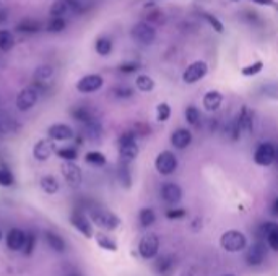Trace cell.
I'll use <instances>...</instances> for the list:
<instances>
[{"label":"cell","mask_w":278,"mask_h":276,"mask_svg":"<svg viewBox=\"0 0 278 276\" xmlns=\"http://www.w3.org/2000/svg\"><path fill=\"white\" fill-rule=\"evenodd\" d=\"M39 187H41V190L44 193H47V195H55L59 192V188H61V184H59V180L54 177V176H50V174H47V176H42L41 180H39Z\"/></svg>","instance_id":"obj_27"},{"label":"cell","mask_w":278,"mask_h":276,"mask_svg":"<svg viewBox=\"0 0 278 276\" xmlns=\"http://www.w3.org/2000/svg\"><path fill=\"white\" fill-rule=\"evenodd\" d=\"M138 221H140L142 228H148L156 221V215L151 208H142L140 212H138Z\"/></svg>","instance_id":"obj_32"},{"label":"cell","mask_w":278,"mask_h":276,"mask_svg":"<svg viewBox=\"0 0 278 276\" xmlns=\"http://www.w3.org/2000/svg\"><path fill=\"white\" fill-rule=\"evenodd\" d=\"M15 46V36L10 30H0V52H10Z\"/></svg>","instance_id":"obj_29"},{"label":"cell","mask_w":278,"mask_h":276,"mask_svg":"<svg viewBox=\"0 0 278 276\" xmlns=\"http://www.w3.org/2000/svg\"><path fill=\"white\" fill-rule=\"evenodd\" d=\"M94 237H96V244L101 247V249L109 250V252H116V250H117V244H116L109 236H106V234H102V232H99V234H96Z\"/></svg>","instance_id":"obj_38"},{"label":"cell","mask_w":278,"mask_h":276,"mask_svg":"<svg viewBox=\"0 0 278 276\" xmlns=\"http://www.w3.org/2000/svg\"><path fill=\"white\" fill-rule=\"evenodd\" d=\"M276 159V151L272 143H260L254 153V161L259 166H270Z\"/></svg>","instance_id":"obj_11"},{"label":"cell","mask_w":278,"mask_h":276,"mask_svg":"<svg viewBox=\"0 0 278 276\" xmlns=\"http://www.w3.org/2000/svg\"><path fill=\"white\" fill-rule=\"evenodd\" d=\"M170 117H171V107H170V104H166V103L158 104L156 106V119H158V122H166Z\"/></svg>","instance_id":"obj_43"},{"label":"cell","mask_w":278,"mask_h":276,"mask_svg":"<svg viewBox=\"0 0 278 276\" xmlns=\"http://www.w3.org/2000/svg\"><path fill=\"white\" fill-rule=\"evenodd\" d=\"M38 99H39V91L33 88V86H28V88H23L17 94L15 104H17V109L20 112H28L36 106Z\"/></svg>","instance_id":"obj_5"},{"label":"cell","mask_w":278,"mask_h":276,"mask_svg":"<svg viewBox=\"0 0 278 276\" xmlns=\"http://www.w3.org/2000/svg\"><path fill=\"white\" fill-rule=\"evenodd\" d=\"M47 135L52 142H69L75 136V132L67 123H52L47 128Z\"/></svg>","instance_id":"obj_15"},{"label":"cell","mask_w":278,"mask_h":276,"mask_svg":"<svg viewBox=\"0 0 278 276\" xmlns=\"http://www.w3.org/2000/svg\"><path fill=\"white\" fill-rule=\"evenodd\" d=\"M203 17H205V20L208 21V25L213 28V30L216 31V33H223L225 31V26H223V23L219 21L215 15H211V13H203Z\"/></svg>","instance_id":"obj_44"},{"label":"cell","mask_w":278,"mask_h":276,"mask_svg":"<svg viewBox=\"0 0 278 276\" xmlns=\"http://www.w3.org/2000/svg\"><path fill=\"white\" fill-rule=\"evenodd\" d=\"M262 91L265 96L272 98V99H278V83H267L262 86Z\"/></svg>","instance_id":"obj_46"},{"label":"cell","mask_w":278,"mask_h":276,"mask_svg":"<svg viewBox=\"0 0 278 276\" xmlns=\"http://www.w3.org/2000/svg\"><path fill=\"white\" fill-rule=\"evenodd\" d=\"M61 171H62V176L67 182L73 187H77L82 184L83 180V172L80 169V166L77 163H70V161H64L61 166Z\"/></svg>","instance_id":"obj_13"},{"label":"cell","mask_w":278,"mask_h":276,"mask_svg":"<svg viewBox=\"0 0 278 276\" xmlns=\"http://www.w3.org/2000/svg\"><path fill=\"white\" fill-rule=\"evenodd\" d=\"M94 49L101 57H107L113 52V41L107 38V36H99L94 42Z\"/></svg>","instance_id":"obj_30"},{"label":"cell","mask_w":278,"mask_h":276,"mask_svg":"<svg viewBox=\"0 0 278 276\" xmlns=\"http://www.w3.org/2000/svg\"><path fill=\"white\" fill-rule=\"evenodd\" d=\"M207 72H208V65L205 63L203 60L192 62L184 70V74H182V82L187 83V85L197 83L199 80H202L205 75H207Z\"/></svg>","instance_id":"obj_8"},{"label":"cell","mask_w":278,"mask_h":276,"mask_svg":"<svg viewBox=\"0 0 278 276\" xmlns=\"http://www.w3.org/2000/svg\"><path fill=\"white\" fill-rule=\"evenodd\" d=\"M223 103V96L219 91H208L207 94L203 96V107L207 109V111L213 112L216 109H219Z\"/></svg>","instance_id":"obj_26"},{"label":"cell","mask_w":278,"mask_h":276,"mask_svg":"<svg viewBox=\"0 0 278 276\" xmlns=\"http://www.w3.org/2000/svg\"><path fill=\"white\" fill-rule=\"evenodd\" d=\"M85 161L91 166H96V168H101V166H104L107 163L106 156L101 153V151H88L85 155Z\"/></svg>","instance_id":"obj_35"},{"label":"cell","mask_w":278,"mask_h":276,"mask_svg":"<svg viewBox=\"0 0 278 276\" xmlns=\"http://www.w3.org/2000/svg\"><path fill=\"white\" fill-rule=\"evenodd\" d=\"M7 20V10L4 9V5L0 4V23H5Z\"/></svg>","instance_id":"obj_50"},{"label":"cell","mask_w":278,"mask_h":276,"mask_svg":"<svg viewBox=\"0 0 278 276\" xmlns=\"http://www.w3.org/2000/svg\"><path fill=\"white\" fill-rule=\"evenodd\" d=\"M42 30V26L38 20H21L20 23L15 26V31L21 34H36L38 31Z\"/></svg>","instance_id":"obj_25"},{"label":"cell","mask_w":278,"mask_h":276,"mask_svg":"<svg viewBox=\"0 0 278 276\" xmlns=\"http://www.w3.org/2000/svg\"><path fill=\"white\" fill-rule=\"evenodd\" d=\"M0 241H2V229H0Z\"/></svg>","instance_id":"obj_53"},{"label":"cell","mask_w":278,"mask_h":276,"mask_svg":"<svg viewBox=\"0 0 278 276\" xmlns=\"http://www.w3.org/2000/svg\"><path fill=\"white\" fill-rule=\"evenodd\" d=\"M251 2L257 4V5H263V7H276L275 0H251Z\"/></svg>","instance_id":"obj_49"},{"label":"cell","mask_w":278,"mask_h":276,"mask_svg":"<svg viewBox=\"0 0 278 276\" xmlns=\"http://www.w3.org/2000/svg\"><path fill=\"white\" fill-rule=\"evenodd\" d=\"M54 151H55L54 142L50 138H41L33 147V158L36 161H47Z\"/></svg>","instance_id":"obj_14"},{"label":"cell","mask_w":278,"mask_h":276,"mask_svg":"<svg viewBox=\"0 0 278 276\" xmlns=\"http://www.w3.org/2000/svg\"><path fill=\"white\" fill-rule=\"evenodd\" d=\"M190 142H192V133H190V130L187 128H178V130H174L171 135V145L178 150L187 148Z\"/></svg>","instance_id":"obj_20"},{"label":"cell","mask_w":278,"mask_h":276,"mask_svg":"<svg viewBox=\"0 0 278 276\" xmlns=\"http://www.w3.org/2000/svg\"><path fill=\"white\" fill-rule=\"evenodd\" d=\"M265 257H267V247H265V242H262V241L254 242L246 252V261H247V265H251V266L262 265V261L265 260Z\"/></svg>","instance_id":"obj_12"},{"label":"cell","mask_w":278,"mask_h":276,"mask_svg":"<svg viewBox=\"0 0 278 276\" xmlns=\"http://www.w3.org/2000/svg\"><path fill=\"white\" fill-rule=\"evenodd\" d=\"M273 210H275V213H278V200L275 201V205H273Z\"/></svg>","instance_id":"obj_52"},{"label":"cell","mask_w":278,"mask_h":276,"mask_svg":"<svg viewBox=\"0 0 278 276\" xmlns=\"http://www.w3.org/2000/svg\"><path fill=\"white\" fill-rule=\"evenodd\" d=\"M236 123L241 130H244L247 133H251L254 130V114L251 112V109L247 106H243V109H241V112L238 114Z\"/></svg>","instance_id":"obj_22"},{"label":"cell","mask_w":278,"mask_h":276,"mask_svg":"<svg viewBox=\"0 0 278 276\" xmlns=\"http://www.w3.org/2000/svg\"><path fill=\"white\" fill-rule=\"evenodd\" d=\"M262 70H263V62L257 60V62H254L251 65H246V67L241 68V74H243L244 77H255L257 74H260Z\"/></svg>","instance_id":"obj_40"},{"label":"cell","mask_w":278,"mask_h":276,"mask_svg":"<svg viewBox=\"0 0 278 276\" xmlns=\"http://www.w3.org/2000/svg\"><path fill=\"white\" fill-rule=\"evenodd\" d=\"M25 237H26V231H21L20 228L10 229L5 236L7 249L12 252H20L25 245Z\"/></svg>","instance_id":"obj_16"},{"label":"cell","mask_w":278,"mask_h":276,"mask_svg":"<svg viewBox=\"0 0 278 276\" xmlns=\"http://www.w3.org/2000/svg\"><path fill=\"white\" fill-rule=\"evenodd\" d=\"M233 2H236V0H233Z\"/></svg>","instance_id":"obj_55"},{"label":"cell","mask_w":278,"mask_h":276,"mask_svg":"<svg viewBox=\"0 0 278 276\" xmlns=\"http://www.w3.org/2000/svg\"><path fill=\"white\" fill-rule=\"evenodd\" d=\"M70 10H78V4L75 0H55L50 5L49 15L50 18H64Z\"/></svg>","instance_id":"obj_17"},{"label":"cell","mask_w":278,"mask_h":276,"mask_svg":"<svg viewBox=\"0 0 278 276\" xmlns=\"http://www.w3.org/2000/svg\"><path fill=\"white\" fill-rule=\"evenodd\" d=\"M70 223H72V226L75 228L78 232H82L85 237H88V239L94 237L93 224L90 223V218H88L83 212H80V210H73L72 215H70Z\"/></svg>","instance_id":"obj_9"},{"label":"cell","mask_w":278,"mask_h":276,"mask_svg":"<svg viewBox=\"0 0 278 276\" xmlns=\"http://www.w3.org/2000/svg\"><path fill=\"white\" fill-rule=\"evenodd\" d=\"M130 34H132V38H134V41H137L138 44H142V46H151L156 39L155 28L150 23H146V21H138L137 25L132 26Z\"/></svg>","instance_id":"obj_4"},{"label":"cell","mask_w":278,"mask_h":276,"mask_svg":"<svg viewBox=\"0 0 278 276\" xmlns=\"http://www.w3.org/2000/svg\"><path fill=\"white\" fill-rule=\"evenodd\" d=\"M135 85H137V90H140L143 93H150L155 90V80L148 75H138L135 80Z\"/></svg>","instance_id":"obj_33"},{"label":"cell","mask_w":278,"mask_h":276,"mask_svg":"<svg viewBox=\"0 0 278 276\" xmlns=\"http://www.w3.org/2000/svg\"><path fill=\"white\" fill-rule=\"evenodd\" d=\"M260 236L267 237V244L270 249L278 250V224L276 223H263L260 228Z\"/></svg>","instance_id":"obj_19"},{"label":"cell","mask_w":278,"mask_h":276,"mask_svg":"<svg viewBox=\"0 0 278 276\" xmlns=\"http://www.w3.org/2000/svg\"><path fill=\"white\" fill-rule=\"evenodd\" d=\"M85 135H86V138H90L91 142H98L102 136V127H101L98 119L85 123Z\"/></svg>","instance_id":"obj_28"},{"label":"cell","mask_w":278,"mask_h":276,"mask_svg":"<svg viewBox=\"0 0 278 276\" xmlns=\"http://www.w3.org/2000/svg\"><path fill=\"white\" fill-rule=\"evenodd\" d=\"M155 168L159 174H163V176H170V174H173L176 168H178V158L168 150L161 151L155 159Z\"/></svg>","instance_id":"obj_7"},{"label":"cell","mask_w":278,"mask_h":276,"mask_svg":"<svg viewBox=\"0 0 278 276\" xmlns=\"http://www.w3.org/2000/svg\"><path fill=\"white\" fill-rule=\"evenodd\" d=\"M70 115H72L73 120L83 123V125H85V123H88V122H91V120L96 119L93 115L91 109L86 107V106H75V107H72L70 109Z\"/></svg>","instance_id":"obj_23"},{"label":"cell","mask_w":278,"mask_h":276,"mask_svg":"<svg viewBox=\"0 0 278 276\" xmlns=\"http://www.w3.org/2000/svg\"><path fill=\"white\" fill-rule=\"evenodd\" d=\"M54 77V68L50 65H41L34 70V82L36 83H47Z\"/></svg>","instance_id":"obj_31"},{"label":"cell","mask_w":278,"mask_h":276,"mask_svg":"<svg viewBox=\"0 0 278 276\" xmlns=\"http://www.w3.org/2000/svg\"><path fill=\"white\" fill-rule=\"evenodd\" d=\"M57 156L62 159V161H70V163H75V159L78 158V151L75 147H64V148H59L55 150Z\"/></svg>","instance_id":"obj_37"},{"label":"cell","mask_w":278,"mask_h":276,"mask_svg":"<svg viewBox=\"0 0 278 276\" xmlns=\"http://www.w3.org/2000/svg\"><path fill=\"white\" fill-rule=\"evenodd\" d=\"M15 184V177L13 174L7 169V168H0V187H12Z\"/></svg>","instance_id":"obj_42"},{"label":"cell","mask_w":278,"mask_h":276,"mask_svg":"<svg viewBox=\"0 0 278 276\" xmlns=\"http://www.w3.org/2000/svg\"><path fill=\"white\" fill-rule=\"evenodd\" d=\"M184 216H186V210L182 208H173L166 212V218H170V220H181V218Z\"/></svg>","instance_id":"obj_48"},{"label":"cell","mask_w":278,"mask_h":276,"mask_svg":"<svg viewBox=\"0 0 278 276\" xmlns=\"http://www.w3.org/2000/svg\"><path fill=\"white\" fill-rule=\"evenodd\" d=\"M117 148L122 163H130L138 156V145L135 132H124L117 138Z\"/></svg>","instance_id":"obj_1"},{"label":"cell","mask_w":278,"mask_h":276,"mask_svg":"<svg viewBox=\"0 0 278 276\" xmlns=\"http://www.w3.org/2000/svg\"><path fill=\"white\" fill-rule=\"evenodd\" d=\"M46 242H47V245L50 247V249H52L54 252H57V253H64L65 250H67V242H65L64 239L54 231L46 232Z\"/></svg>","instance_id":"obj_24"},{"label":"cell","mask_w":278,"mask_h":276,"mask_svg":"<svg viewBox=\"0 0 278 276\" xmlns=\"http://www.w3.org/2000/svg\"><path fill=\"white\" fill-rule=\"evenodd\" d=\"M36 244H38V237H36V234H34V232H31V231H26L25 245H23V249H21L23 255H26V257L33 255V252L36 249Z\"/></svg>","instance_id":"obj_36"},{"label":"cell","mask_w":278,"mask_h":276,"mask_svg":"<svg viewBox=\"0 0 278 276\" xmlns=\"http://www.w3.org/2000/svg\"><path fill=\"white\" fill-rule=\"evenodd\" d=\"M65 28H67V21H65V18H50L46 30L49 33H62Z\"/></svg>","instance_id":"obj_39"},{"label":"cell","mask_w":278,"mask_h":276,"mask_svg":"<svg viewBox=\"0 0 278 276\" xmlns=\"http://www.w3.org/2000/svg\"><path fill=\"white\" fill-rule=\"evenodd\" d=\"M176 270V260L171 255H163L155 261V271L159 276H171Z\"/></svg>","instance_id":"obj_21"},{"label":"cell","mask_w":278,"mask_h":276,"mask_svg":"<svg viewBox=\"0 0 278 276\" xmlns=\"http://www.w3.org/2000/svg\"><path fill=\"white\" fill-rule=\"evenodd\" d=\"M90 218L96 226L106 231H114L121 226V218L114 215L113 212H109V210H102V208L91 210Z\"/></svg>","instance_id":"obj_2"},{"label":"cell","mask_w":278,"mask_h":276,"mask_svg":"<svg viewBox=\"0 0 278 276\" xmlns=\"http://www.w3.org/2000/svg\"><path fill=\"white\" fill-rule=\"evenodd\" d=\"M114 96L119 98V99H127V98H132V94H134V90L129 88V86H116L113 90Z\"/></svg>","instance_id":"obj_45"},{"label":"cell","mask_w":278,"mask_h":276,"mask_svg":"<svg viewBox=\"0 0 278 276\" xmlns=\"http://www.w3.org/2000/svg\"><path fill=\"white\" fill-rule=\"evenodd\" d=\"M219 244L226 250V252H231V253H236L246 249L247 245V239L241 231L236 229H230L226 231L225 234L219 239Z\"/></svg>","instance_id":"obj_3"},{"label":"cell","mask_w":278,"mask_h":276,"mask_svg":"<svg viewBox=\"0 0 278 276\" xmlns=\"http://www.w3.org/2000/svg\"><path fill=\"white\" fill-rule=\"evenodd\" d=\"M225 276H234V274H225Z\"/></svg>","instance_id":"obj_54"},{"label":"cell","mask_w":278,"mask_h":276,"mask_svg":"<svg viewBox=\"0 0 278 276\" xmlns=\"http://www.w3.org/2000/svg\"><path fill=\"white\" fill-rule=\"evenodd\" d=\"M158 250H159V237L156 234H146L142 237L140 244H138V253L140 257L145 260H151L158 255Z\"/></svg>","instance_id":"obj_6"},{"label":"cell","mask_w":278,"mask_h":276,"mask_svg":"<svg viewBox=\"0 0 278 276\" xmlns=\"http://www.w3.org/2000/svg\"><path fill=\"white\" fill-rule=\"evenodd\" d=\"M138 68H140V63H137V62H126L117 67V70L122 72V74H134Z\"/></svg>","instance_id":"obj_47"},{"label":"cell","mask_w":278,"mask_h":276,"mask_svg":"<svg viewBox=\"0 0 278 276\" xmlns=\"http://www.w3.org/2000/svg\"><path fill=\"white\" fill-rule=\"evenodd\" d=\"M117 179L122 187L130 188L132 185V176H130V171H129V166L127 163H121L119 164V169H117Z\"/></svg>","instance_id":"obj_34"},{"label":"cell","mask_w":278,"mask_h":276,"mask_svg":"<svg viewBox=\"0 0 278 276\" xmlns=\"http://www.w3.org/2000/svg\"><path fill=\"white\" fill-rule=\"evenodd\" d=\"M179 276H194L192 273H190V271H184V273H181Z\"/></svg>","instance_id":"obj_51"},{"label":"cell","mask_w":278,"mask_h":276,"mask_svg":"<svg viewBox=\"0 0 278 276\" xmlns=\"http://www.w3.org/2000/svg\"><path fill=\"white\" fill-rule=\"evenodd\" d=\"M161 197H163V200L168 205H176V203H179L182 198V190L178 184L168 182L163 185V188H161Z\"/></svg>","instance_id":"obj_18"},{"label":"cell","mask_w":278,"mask_h":276,"mask_svg":"<svg viewBox=\"0 0 278 276\" xmlns=\"http://www.w3.org/2000/svg\"><path fill=\"white\" fill-rule=\"evenodd\" d=\"M102 85H104V78L98 74H90V75H85L80 78L75 86H77V91L88 94V93H94V91L101 90Z\"/></svg>","instance_id":"obj_10"},{"label":"cell","mask_w":278,"mask_h":276,"mask_svg":"<svg viewBox=\"0 0 278 276\" xmlns=\"http://www.w3.org/2000/svg\"><path fill=\"white\" fill-rule=\"evenodd\" d=\"M186 120L190 125H197L200 122V111L195 106H189L186 109Z\"/></svg>","instance_id":"obj_41"}]
</instances>
